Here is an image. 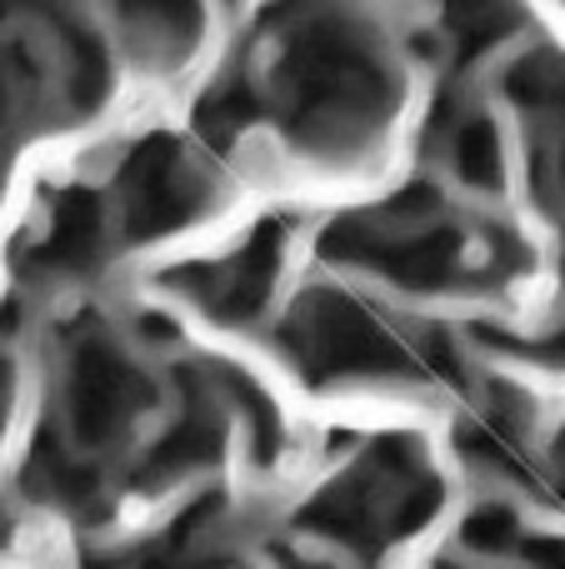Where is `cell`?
I'll return each mask as SVG.
<instances>
[{
    "instance_id": "1",
    "label": "cell",
    "mask_w": 565,
    "mask_h": 569,
    "mask_svg": "<svg viewBox=\"0 0 565 569\" xmlns=\"http://www.w3.org/2000/svg\"><path fill=\"white\" fill-rule=\"evenodd\" d=\"M450 160L456 170L470 180V186H486V180L500 176V150H496V136L490 126H466L456 140H450Z\"/></svg>"
}]
</instances>
